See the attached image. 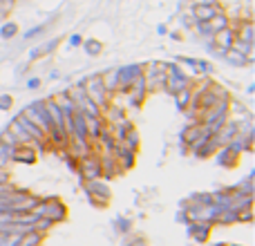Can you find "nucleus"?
<instances>
[{"instance_id":"7ed1b4c3","label":"nucleus","mask_w":255,"mask_h":246,"mask_svg":"<svg viewBox=\"0 0 255 246\" xmlns=\"http://www.w3.org/2000/svg\"><path fill=\"white\" fill-rule=\"evenodd\" d=\"M213 40H215V49H220V52H229L231 45H233V40H235V29L231 25L224 27V29H220V31L213 34Z\"/></svg>"},{"instance_id":"f8f14e48","label":"nucleus","mask_w":255,"mask_h":246,"mask_svg":"<svg viewBox=\"0 0 255 246\" xmlns=\"http://www.w3.org/2000/svg\"><path fill=\"white\" fill-rule=\"evenodd\" d=\"M195 4H217V0H195Z\"/></svg>"},{"instance_id":"9d476101","label":"nucleus","mask_w":255,"mask_h":246,"mask_svg":"<svg viewBox=\"0 0 255 246\" xmlns=\"http://www.w3.org/2000/svg\"><path fill=\"white\" fill-rule=\"evenodd\" d=\"M9 103H11V99L9 97H0V108H2V110H7Z\"/></svg>"},{"instance_id":"2eb2a0df","label":"nucleus","mask_w":255,"mask_h":246,"mask_svg":"<svg viewBox=\"0 0 255 246\" xmlns=\"http://www.w3.org/2000/svg\"><path fill=\"white\" fill-rule=\"evenodd\" d=\"M7 2H11V4H13V2H16V0H7Z\"/></svg>"},{"instance_id":"20e7f679","label":"nucleus","mask_w":255,"mask_h":246,"mask_svg":"<svg viewBox=\"0 0 255 246\" xmlns=\"http://www.w3.org/2000/svg\"><path fill=\"white\" fill-rule=\"evenodd\" d=\"M222 9L217 4H193V18L197 22H206L211 20L213 16H217Z\"/></svg>"},{"instance_id":"f03ea898","label":"nucleus","mask_w":255,"mask_h":246,"mask_svg":"<svg viewBox=\"0 0 255 246\" xmlns=\"http://www.w3.org/2000/svg\"><path fill=\"white\" fill-rule=\"evenodd\" d=\"M229 25H231L229 16H226L224 11H220L217 16H213L211 20H206V22H197V29H199V34H202V36H213L215 31L224 29V27H229Z\"/></svg>"},{"instance_id":"6e6552de","label":"nucleus","mask_w":255,"mask_h":246,"mask_svg":"<svg viewBox=\"0 0 255 246\" xmlns=\"http://www.w3.org/2000/svg\"><path fill=\"white\" fill-rule=\"evenodd\" d=\"M83 47H85V52H88V54H94V56H97V54L101 52V47H103V45L99 43V40H85V43H83Z\"/></svg>"},{"instance_id":"f257e3e1","label":"nucleus","mask_w":255,"mask_h":246,"mask_svg":"<svg viewBox=\"0 0 255 246\" xmlns=\"http://www.w3.org/2000/svg\"><path fill=\"white\" fill-rule=\"evenodd\" d=\"M85 97L90 99V101H94L97 106H106V88H103V81L101 76H90L88 81H85V88H83Z\"/></svg>"},{"instance_id":"39448f33","label":"nucleus","mask_w":255,"mask_h":246,"mask_svg":"<svg viewBox=\"0 0 255 246\" xmlns=\"http://www.w3.org/2000/svg\"><path fill=\"white\" fill-rule=\"evenodd\" d=\"M16 34H18V25H16V22H4V25L0 27V36H2V38H13Z\"/></svg>"},{"instance_id":"ddd939ff","label":"nucleus","mask_w":255,"mask_h":246,"mask_svg":"<svg viewBox=\"0 0 255 246\" xmlns=\"http://www.w3.org/2000/svg\"><path fill=\"white\" fill-rule=\"evenodd\" d=\"M157 31H159V34H161V36H166V34H168L166 25H157Z\"/></svg>"},{"instance_id":"1a4fd4ad","label":"nucleus","mask_w":255,"mask_h":246,"mask_svg":"<svg viewBox=\"0 0 255 246\" xmlns=\"http://www.w3.org/2000/svg\"><path fill=\"white\" fill-rule=\"evenodd\" d=\"M43 29H45V27H31V29L25 34V38H34L36 34H43Z\"/></svg>"},{"instance_id":"4468645a","label":"nucleus","mask_w":255,"mask_h":246,"mask_svg":"<svg viewBox=\"0 0 255 246\" xmlns=\"http://www.w3.org/2000/svg\"><path fill=\"white\" fill-rule=\"evenodd\" d=\"M38 83H40L38 79H31V81H29V88H36V85H38Z\"/></svg>"},{"instance_id":"0eeeda50","label":"nucleus","mask_w":255,"mask_h":246,"mask_svg":"<svg viewBox=\"0 0 255 246\" xmlns=\"http://www.w3.org/2000/svg\"><path fill=\"white\" fill-rule=\"evenodd\" d=\"M224 56L229 58L231 63H235V65H244V63H247V56H242V54L233 52V49H229V52H224Z\"/></svg>"},{"instance_id":"9b49d317","label":"nucleus","mask_w":255,"mask_h":246,"mask_svg":"<svg viewBox=\"0 0 255 246\" xmlns=\"http://www.w3.org/2000/svg\"><path fill=\"white\" fill-rule=\"evenodd\" d=\"M81 43H83V38H81L79 34H74V36L70 38V45H81Z\"/></svg>"},{"instance_id":"423d86ee","label":"nucleus","mask_w":255,"mask_h":246,"mask_svg":"<svg viewBox=\"0 0 255 246\" xmlns=\"http://www.w3.org/2000/svg\"><path fill=\"white\" fill-rule=\"evenodd\" d=\"M231 49H233V52H238V54H242V56H249V54H251V45L244 43V40H238V38L233 40Z\"/></svg>"}]
</instances>
